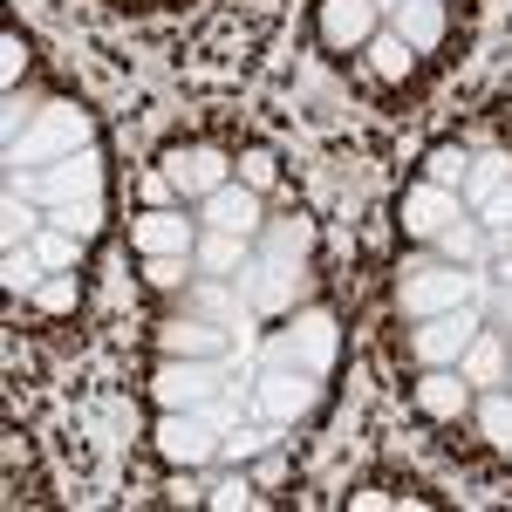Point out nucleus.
Masks as SVG:
<instances>
[{
  "mask_svg": "<svg viewBox=\"0 0 512 512\" xmlns=\"http://www.w3.org/2000/svg\"><path fill=\"white\" fill-rule=\"evenodd\" d=\"M260 239H267L260 253H274V260H287V267H294V260L315 246V226H308V219H267V226H260Z\"/></svg>",
  "mask_w": 512,
  "mask_h": 512,
  "instance_id": "obj_23",
  "label": "nucleus"
},
{
  "mask_svg": "<svg viewBox=\"0 0 512 512\" xmlns=\"http://www.w3.org/2000/svg\"><path fill=\"white\" fill-rule=\"evenodd\" d=\"M205 506H219V512L260 506V492H253V472H239V478H226V485H212V492H205Z\"/></svg>",
  "mask_w": 512,
  "mask_h": 512,
  "instance_id": "obj_31",
  "label": "nucleus"
},
{
  "mask_svg": "<svg viewBox=\"0 0 512 512\" xmlns=\"http://www.w3.org/2000/svg\"><path fill=\"white\" fill-rule=\"evenodd\" d=\"M48 226H69L76 239H89L96 226H103V192H96V198H76V205H55V212H48Z\"/></svg>",
  "mask_w": 512,
  "mask_h": 512,
  "instance_id": "obj_26",
  "label": "nucleus"
},
{
  "mask_svg": "<svg viewBox=\"0 0 512 512\" xmlns=\"http://www.w3.org/2000/svg\"><path fill=\"white\" fill-rule=\"evenodd\" d=\"M192 274H198L192 253H151V260H144V280H151V287H185Z\"/></svg>",
  "mask_w": 512,
  "mask_h": 512,
  "instance_id": "obj_28",
  "label": "nucleus"
},
{
  "mask_svg": "<svg viewBox=\"0 0 512 512\" xmlns=\"http://www.w3.org/2000/svg\"><path fill=\"white\" fill-rule=\"evenodd\" d=\"M376 7H383V14H390V7H403V0H376Z\"/></svg>",
  "mask_w": 512,
  "mask_h": 512,
  "instance_id": "obj_41",
  "label": "nucleus"
},
{
  "mask_svg": "<svg viewBox=\"0 0 512 512\" xmlns=\"http://www.w3.org/2000/svg\"><path fill=\"white\" fill-rule=\"evenodd\" d=\"M499 287H512V253H506V260H499Z\"/></svg>",
  "mask_w": 512,
  "mask_h": 512,
  "instance_id": "obj_40",
  "label": "nucleus"
},
{
  "mask_svg": "<svg viewBox=\"0 0 512 512\" xmlns=\"http://www.w3.org/2000/svg\"><path fill=\"white\" fill-rule=\"evenodd\" d=\"M492 301H499V321H506V328H512V287H499Z\"/></svg>",
  "mask_w": 512,
  "mask_h": 512,
  "instance_id": "obj_39",
  "label": "nucleus"
},
{
  "mask_svg": "<svg viewBox=\"0 0 512 512\" xmlns=\"http://www.w3.org/2000/svg\"><path fill=\"white\" fill-rule=\"evenodd\" d=\"M158 355H226V328H212V321H198V315H171L158 321Z\"/></svg>",
  "mask_w": 512,
  "mask_h": 512,
  "instance_id": "obj_16",
  "label": "nucleus"
},
{
  "mask_svg": "<svg viewBox=\"0 0 512 512\" xmlns=\"http://www.w3.org/2000/svg\"><path fill=\"white\" fill-rule=\"evenodd\" d=\"M14 192L35 198V205H76V198H96L103 192V158H96V144L89 151H76V158L62 164H41V171H14Z\"/></svg>",
  "mask_w": 512,
  "mask_h": 512,
  "instance_id": "obj_5",
  "label": "nucleus"
},
{
  "mask_svg": "<svg viewBox=\"0 0 512 512\" xmlns=\"http://www.w3.org/2000/svg\"><path fill=\"white\" fill-rule=\"evenodd\" d=\"M41 274H48V267H41L35 246H7V287H14V294H35Z\"/></svg>",
  "mask_w": 512,
  "mask_h": 512,
  "instance_id": "obj_29",
  "label": "nucleus"
},
{
  "mask_svg": "<svg viewBox=\"0 0 512 512\" xmlns=\"http://www.w3.org/2000/svg\"><path fill=\"white\" fill-rule=\"evenodd\" d=\"M362 55H369V69H376L383 82H410V76H417V48L396 35V28H376Z\"/></svg>",
  "mask_w": 512,
  "mask_h": 512,
  "instance_id": "obj_19",
  "label": "nucleus"
},
{
  "mask_svg": "<svg viewBox=\"0 0 512 512\" xmlns=\"http://www.w3.org/2000/svg\"><path fill=\"white\" fill-rule=\"evenodd\" d=\"M280 478H287V458H280V451H260V465H253V485H267V492H274Z\"/></svg>",
  "mask_w": 512,
  "mask_h": 512,
  "instance_id": "obj_36",
  "label": "nucleus"
},
{
  "mask_svg": "<svg viewBox=\"0 0 512 512\" xmlns=\"http://www.w3.org/2000/svg\"><path fill=\"white\" fill-rule=\"evenodd\" d=\"M219 390H226L219 355H158V376H151L158 410H212Z\"/></svg>",
  "mask_w": 512,
  "mask_h": 512,
  "instance_id": "obj_3",
  "label": "nucleus"
},
{
  "mask_svg": "<svg viewBox=\"0 0 512 512\" xmlns=\"http://www.w3.org/2000/svg\"><path fill=\"white\" fill-rule=\"evenodd\" d=\"M260 417H274V424H301L308 410L321 403V383L308 369H287V362H267V376H260Z\"/></svg>",
  "mask_w": 512,
  "mask_h": 512,
  "instance_id": "obj_10",
  "label": "nucleus"
},
{
  "mask_svg": "<svg viewBox=\"0 0 512 512\" xmlns=\"http://www.w3.org/2000/svg\"><path fill=\"white\" fill-rule=\"evenodd\" d=\"M485 239H492L499 253H512V219H506V226H485Z\"/></svg>",
  "mask_w": 512,
  "mask_h": 512,
  "instance_id": "obj_38",
  "label": "nucleus"
},
{
  "mask_svg": "<svg viewBox=\"0 0 512 512\" xmlns=\"http://www.w3.org/2000/svg\"><path fill=\"white\" fill-rule=\"evenodd\" d=\"M198 226H212V233H239V239H260L267 226V192H253V185H219L212 198H198Z\"/></svg>",
  "mask_w": 512,
  "mask_h": 512,
  "instance_id": "obj_9",
  "label": "nucleus"
},
{
  "mask_svg": "<svg viewBox=\"0 0 512 512\" xmlns=\"http://www.w3.org/2000/svg\"><path fill=\"white\" fill-rule=\"evenodd\" d=\"M192 260L205 267V274H246V260H253V239H239V233H198L192 246Z\"/></svg>",
  "mask_w": 512,
  "mask_h": 512,
  "instance_id": "obj_18",
  "label": "nucleus"
},
{
  "mask_svg": "<svg viewBox=\"0 0 512 512\" xmlns=\"http://www.w3.org/2000/svg\"><path fill=\"white\" fill-rule=\"evenodd\" d=\"M89 137H96L89 110H76V103H41L7 137V164L14 171H41V164H62V158H76V151H89Z\"/></svg>",
  "mask_w": 512,
  "mask_h": 512,
  "instance_id": "obj_1",
  "label": "nucleus"
},
{
  "mask_svg": "<svg viewBox=\"0 0 512 512\" xmlns=\"http://www.w3.org/2000/svg\"><path fill=\"white\" fill-rule=\"evenodd\" d=\"M164 492H171V506H205V485H198V472H185V465H178V478H171Z\"/></svg>",
  "mask_w": 512,
  "mask_h": 512,
  "instance_id": "obj_35",
  "label": "nucleus"
},
{
  "mask_svg": "<svg viewBox=\"0 0 512 512\" xmlns=\"http://www.w3.org/2000/svg\"><path fill=\"white\" fill-rule=\"evenodd\" d=\"M478 294V274L472 267H458V260H410L403 280H396V308L403 321H431V315H451V308H472Z\"/></svg>",
  "mask_w": 512,
  "mask_h": 512,
  "instance_id": "obj_2",
  "label": "nucleus"
},
{
  "mask_svg": "<svg viewBox=\"0 0 512 512\" xmlns=\"http://www.w3.org/2000/svg\"><path fill=\"white\" fill-rule=\"evenodd\" d=\"M274 178H280V158H274V151H246V158H239V185L274 192Z\"/></svg>",
  "mask_w": 512,
  "mask_h": 512,
  "instance_id": "obj_32",
  "label": "nucleus"
},
{
  "mask_svg": "<svg viewBox=\"0 0 512 512\" xmlns=\"http://www.w3.org/2000/svg\"><path fill=\"white\" fill-rule=\"evenodd\" d=\"M506 390H512V362H506Z\"/></svg>",
  "mask_w": 512,
  "mask_h": 512,
  "instance_id": "obj_42",
  "label": "nucleus"
},
{
  "mask_svg": "<svg viewBox=\"0 0 512 512\" xmlns=\"http://www.w3.org/2000/svg\"><path fill=\"white\" fill-rule=\"evenodd\" d=\"M21 69H28V48H21V35H7V41H0V82L14 89V82H21Z\"/></svg>",
  "mask_w": 512,
  "mask_h": 512,
  "instance_id": "obj_34",
  "label": "nucleus"
},
{
  "mask_svg": "<svg viewBox=\"0 0 512 512\" xmlns=\"http://www.w3.org/2000/svg\"><path fill=\"white\" fill-rule=\"evenodd\" d=\"M472 417H478V431H485V444H492V451H512V390L472 396Z\"/></svg>",
  "mask_w": 512,
  "mask_h": 512,
  "instance_id": "obj_21",
  "label": "nucleus"
},
{
  "mask_svg": "<svg viewBox=\"0 0 512 512\" xmlns=\"http://www.w3.org/2000/svg\"><path fill=\"white\" fill-rule=\"evenodd\" d=\"M458 369H465V383H506V342L478 328V335H472V349L458 355Z\"/></svg>",
  "mask_w": 512,
  "mask_h": 512,
  "instance_id": "obj_22",
  "label": "nucleus"
},
{
  "mask_svg": "<svg viewBox=\"0 0 512 512\" xmlns=\"http://www.w3.org/2000/svg\"><path fill=\"white\" fill-rule=\"evenodd\" d=\"M465 171H472V158H465L458 144H437L431 158H424V178H431V185H451V192H465Z\"/></svg>",
  "mask_w": 512,
  "mask_h": 512,
  "instance_id": "obj_25",
  "label": "nucleus"
},
{
  "mask_svg": "<svg viewBox=\"0 0 512 512\" xmlns=\"http://www.w3.org/2000/svg\"><path fill=\"white\" fill-rule=\"evenodd\" d=\"M472 164H478V171H465V198H478V205H485V198L512 178V158H472Z\"/></svg>",
  "mask_w": 512,
  "mask_h": 512,
  "instance_id": "obj_30",
  "label": "nucleus"
},
{
  "mask_svg": "<svg viewBox=\"0 0 512 512\" xmlns=\"http://www.w3.org/2000/svg\"><path fill=\"white\" fill-rule=\"evenodd\" d=\"M485 246H492V239H485V226H472V219H451V226L431 239L437 260H458V267H478V260H485Z\"/></svg>",
  "mask_w": 512,
  "mask_h": 512,
  "instance_id": "obj_20",
  "label": "nucleus"
},
{
  "mask_svg": "<svg viewBox=\"0 0 512 512\" xmlns=\"http://www.w3.org/2000/svg\"><path fill=\"white\" fill-rule=\"evenodd\" d=\"M376 28H383V7H376V0H321L315 7V35H321V48H335V55H362Z\"/></svg>",
  "mask_w": 512,
  "mask_h": 512,
  "instance_id": "obj_7",
  "label": "nucleus"
},
{
  "mask_svg": "<svg viewBox=\"0 0 512 512\" xmlns=\"http://www.w3.org/2000/svg\"><path fill=\"white\" fill-rule=\"evenodd\" d=\"M417 410H424L431 424L472 417V383H465V369H424V376H417Z\"/></svg>",
  "mask_w": 512,
  "mask_h": 512,
  "instance_id": "obj_15",
  "label": "nucleus"
},
{
  "mask_svg": "<svg viewBox=\"0 0 512 512\" xmlns=\"http://www.w3.org/2000/svg\"><path fill=\"white\" fill-rule=\"evenodd\" d=\"M267 444H274V437H267V431H233V437H226V444H219V458H233V465H239V458H260Z\"/></svg>",
  "mask_w": 512,
  "mask_h": 512,
  "instance_id": "obj_33",
  "label": "nucleus"
},
{
  "mask_svg": "<svg viewBox=\"0 0 512 512\" xmlns=\"http://www.w3.org/2000/svg\"><path fill=\"white\" fill-rule=\"evenodd\" d=\"M76 301H82V280H76V274H41L35 308H48V315H69Z\"/></svg>",
  "mask_w": 512,
  "mask_h": 512,
  "instance_id": "obj_27",
  "label": "nucleus"
},
{
  "mask_svg": "<svg viewBox=\"0 0 512 512\" xmlns=\"http://www.w3.org/2000/svg\"><path fill=\"white\" fill-rule=\"evenodd\" d=\"M164 178H171V192L178 198H212L219 185H233V158L226 151H212V144H192V151H171L164 158Z\"/></svg>",
  "mask_w": 512,
  "mask_h": 512,
  "instance_id": "obj_11",
  "label": "nucleus"
},
{
  "mask_svg": "<svg viewBox=\"0 0 512 512\" xmlns=\"http://www.w3.org/2000/svg\"><path fill=\"white\" fill-rule=\"evenodd\" d=\"M239 294H246V308L280 315V308L294 301V267L274 260V253H253V260H246V274H239Z\"/></svg>",
  "mask_w": 512,
  "mask_h": 512,
  "instance_id": "obj_14",
  "label": "nucleus"
},
{
  "mask_svg": "<svg viewBox=\"0 0 512 512\" xmlns=\"http://www.w3.org/2000/svg\"><path fill=\"white\" fill-rule=\"evenodd\" d=\"M28 246L41 253V267H48V274H69V267L82 260V239L69 233V226H41V233L28 239Z\"/></svg>",
  "mask_w": 512,
  "mask_h": 512,
  "instance_id": "obj_24",
  "label": "nucleus"
},
{
  "mask_svg": "<svg viewBox=\"0 0 512 512\" xmlns=\"http://www.w3.org/2000/svg\"><path fill=\"white\" fill-rule=\"evenodd\" d=\"M472 335H478V315H472V308H451V315L417 321V335H410V355H417L424 369H458V355L472 349Z\"/></svg>",
  "mask_w": 512,
  "mask_h": 512,
  "instance_id": "obj_8",
  "label": "nucleus"
},
{
  "mask_svg": "<svg viewBox=\"0 0 512 512\" xmlns=\"http://www.w3.org/2000/svg\"><path fill=\"white\" fill-rule=\"evenodd\" d=\"M198 219H185V212H171V205H158V212H144L137 226H130V246L151 260V253H192L198 246Z\"/></svg>",
  "mask_w": 512,
  "mask_h": 512,
  "instance_id": "obj_13",
  "label": "nucleus"
},
{
  "mask_svg": "<svg viewBox=\"0 0 512 512\" xmlns=\"http://www.w3.org/2000/svg\"><path fill=\"white\" fill-rule=\"evenodd\" d=\"M335 349H342L335 315H328V308H308V315H294V328H280L274 342H267V362H287V369L328 376V369H335Z\"/></svg>",
  "mask_w": 512,
  "mask_h": 512,
  "instance_id": "obj_6",
  "label": "nucleus"
},
{
  "mask_svg": "<svg viewBox=\"0 0 512 512\" xmlns=\"http://www.w3.org/2000/svg\"><path fill=\"white\" fill-rule=\"evenodd\" d=\"M151 444H158V458L178 472H205L212 458H219V444H226V431H219V417L212 410H164L158 431H151Z\"/></svg>",
  "mask_w": 512,
  "mask_h": 512,
  "instance_id": "obj_4",
  "label": "nucleus"
},
{
  "mask_svg": "<svg viewBox=\"0 0 512 512\" xmlns=\"http://www.w3.org/2000/svg\"><path fill=\"white\" fill-rule=\"evenodd\" d=\"M396 219H403V233H410V239L431 246V239L444 233L451 219H465V212H458V192H451V185H431V178H424V185L403 192V212H396Z\"/></svg>",
  "mask_w": 512,
  "mask_h": 512,
  "instance_id": "obj_12",
  "label": "nucleus"
},
{
  "mask_svg": "<svg viewBox=\"0 0 512 512\" xmlns=\"http://www.w3.org/2000/svg\"><path fill=\"white\" fill-rule=\"evenodd\" d=\"M390 28L417 55H431L437 41H444V0H403V7H390Z\"/></svg>",
  "mask_w": 512,
  "mask_h": 512,
  "instance_id": "obj_17",
  "label": "nucleus"
},
{
  "mask_svg": "<svg viewBox=\"0 0 512 512\" xmlns=\"http://www.w3.org/2000/svg\"><path fill=\"white\" fill-rule=\"evenodd\" d=\"M506 219H512V178H506L492 198H485V226H506Z\"/></svg>",
  "mask_w": 512,
  "mask_h": 512,
  "instance_id": "obj_37",
  "label": "nucleus"
}]
</instances>
